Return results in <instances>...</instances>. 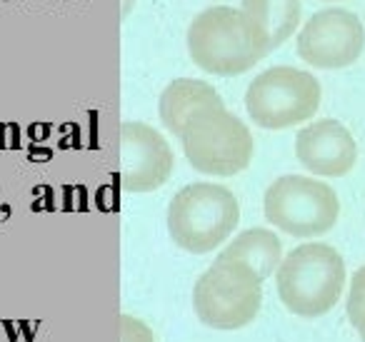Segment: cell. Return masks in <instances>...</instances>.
I'll return each mask as SVG.
<instances>
[{
    "mask_svg": "<svg viewBox=\"0 0 365 342\" xmlns=\"http://www.w3.org/2000/svg\"><path fill=\"white\" fill-rule=\"evenodd\" d=\"M190 61L210 76L233 78L268 56L253 23L240 8L213 6L193 18L188 28Z\"/></svg>",
    "mask_w": 365,
    "mask_h": 342,
    "instance_id": "obj_1",
    "label": "cell"
},
{
    "mask_svg": "<svg viewBox=\"0 0 365 342\" xmlns=\"http://www.w3.org/2000/svg\"><path fill=\"white\" fill-rule=\"evenodd\" d=\"M320 105V83L310 73L275 66L260 73L245 93L250 120L268 130H283L310 120Z\"/></svg>",
    "mask_w": 365,
    "mask_h": 342,
    "instance_id": "obj_6",
    "label": "cell"
},
{
    "mask_svg": "<svg viewBox=\"0 0 365 342\" xmlns=\"http://www.w3.org/2000/svg\"><path fill=\"white\" fill-rule=\"evenodd\" d=\"M223 103L220 93L213 86H208L205 81H193V78H178L173 81L165 90L160 93L158 100V113L160 120L173 135H180L185 123L195 115L198 110L208 105H218Z\"/></svg>",
    "mask_w": 365,
    "mask_h": 342,
    "instance_id": "obj_11",
    "label": "cell"
},
{
    "mask_svg": "<svg viewBox=\"0 0 365 342\" xmlns=\"http://www.w3.org/2000/svg\"><path fill=\"white\" fill-rule=\"evenodd\" d=\"M263 302V280L238 260H218L198 277L193 307L203 325L238 330L255 320Z\"/></svg>",
    "mask_w": 365,
    "mask_h": 342,
    "instance_id": "obj_5",
    "label": "cell"
},
{
    "mask_svg": "<svg viewBox=\"0 0 365 342\" xmlns=\"http://www.w3.org/2000/svg\"><path fill=\"white\" fill-rule=\"evenodd\" d=\"M280 302L293 315L315 320L328 315L345 287V262L325 242H305L283 257L275 270Z\"/></svg>",
    "mask_w": 365,
    "mask_h": 342,
    "instance_id": "obj_2",
    "label": "cell"
},
{
    "mask_svg": "<svg viewBox=\"0 0 365 342\" xmlns=\"http://www.w3.org/2000/svg\"><path fill=\"white\" fill-rule=\"evenodd\" d=\"M120 342H153V332L135 317H120Z\"/></svg>",
    "mask_w": 365,
    "mask_h": 342,
    "instance_id": "obj_15",
    "label": "cell"
},
{
    "mask_svg": "<svg viewBox=\"0 0 365 342\" xmlns=\"http://www.w3.org/2000/svg\"><path fill=\"white\" fill-rule=\"evenodd\" d=\"M178 138L190 167L203 175H238L253 160V135L238 115L225 110V103L198 110Z\"/></svg>",
    "mask_w": 365,
    "mask_h": 342,
    "instance_id": "obj_4",
    "label": "cell"
},
{
    "mask_svg": "<svg viewBox=\"0 0 365 342\" xmlns=\"http://www.w3.org/2000/svg\"><path fill=\"white\" fill-rule=\"evenodd\" d=\"M173 172V150L168 140L145 123L120 125V182L128 192H150L165 185Z\"/></svg>",
    "mask_w": 365,
    "mask_h": 342,
    "instance_id": "obj_9",
    "label": "cell"
},
{
    "mask_svg": "<svg viewBox=\"0 0 365 342\" xmlns=\"http://www.w3.org/2000/svg\"><path fill=\"white\" fill-rule=\"evenodd\" d=\"M295 155L313 175L343 177L353 170L358 147L343 123L325 118L300 128L295 135Z\"/></svg>",
    "mask_w": 365,
    "mask_h": 342,
    "instance_id": "obj_10",
    "label": "cell"
},
{
    "mask_svg": "<svg viewBox=\"0 0 365 342\" xmlns=\"http://www.w3.org/2000/svg\"><path fill=\"white\" fill-rule=\"evenodd\" d=\"M365 48V28L345 8H325L305 21L298 33V56L313 68L353 66Z\"/></svg>",
    "mask_w": 365,
    "mask_h": 342,
    "instance_id": "obj_8",
    "label": "cell"
},
{
    "mask_svg": "<svg viewBox=\"0 0 365 342\" xmlns=\"http://www.w3.org/2000/svg\"><path fill=\"white\" fill-rule=\"evenodd\" d=\"M348 320L350 325L358 330L360 340L365 342V265L355 270L350 277V290H348Z\"/></svg>",
    "mask_w": 365,
    "mask_h": 342,
    "instance_id": "obj_14",
    "label": "cell"
},
{
    "mask_svg": "<svg viewBox=\"0 0 365 342\" xmlns=\"http://www.w3.org/2000/svg\"><path fill=\"white\" fill-rule=\"evenodd\" d=\"M240 11L253 23L265 51H275L300 23V0H240Z\"/></svg>",
    "mask_w": 365,
    "mask_h": 342,
    "instance_id": "obj_12",
    "label": "cell"
},
{
    "mask_svg": "<svg viewBox=\"0 0 365 342\" xmlns=\"http://www.w3.org/2000/svg\"><path fill=\"white\" fill-rule=\"evenodd\" d=\"M265 220L293 237H320L335 225L340 202L323 180L305 175H283L265 190Z\"/></svg>",
    "mask_w": 365,
    "mask_h": 342,
    "instance_id": "obj_7",
    "label": "cell"
},
{
    "mask_svg": "<svg viewBox=\"0 0 365 342\" xmlns=\"http://www.w3.org/2000/svg\"><path fill=\"white\" fill-rule=\"evenodd\" d=\"M218 257L243 262L260 280H265V277H270L278 270L280 260H283V245H280L275 232L263 230V227H253V230L240 232Z\"/></svg>",
    "mask_w": 365,
    "mask_h": 342,
    "instance_id": "obj_13",
    "label": "cell"
},
{
    "mask_svg": "<svg viewBox=\"0 0 365 342\" xmlns=\"http://www.w3.org/2000/svg\"><path fill=\"white\" fill-rule=\"evenodd\" d=\"M238 220V200L218 182L185 185L168 205V232L173 242L193 255H203L223 245Z\"/></svg>",
    "mask_w": 365,
    "mask_h": 342,
    "instance_id": "obj_3",
    "label": "cell"
}]
</instances>
